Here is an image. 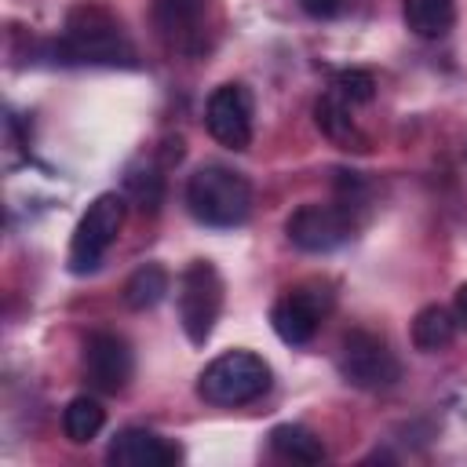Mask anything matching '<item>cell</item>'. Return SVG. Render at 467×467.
Here are the masks:
<instances>
[{"instance_id":"1","label":"cell","mask_w":467,"mask_h":467,"mask_svg":"<svg viewBox=\"0 0 467 467\" xmlns=\"http://www.w3.org/2000/svg\"><path fill=\"white\" fill-rule=\"evenodd\" d=\"M58 55L66 62H88V66H135V47L120 26V18L95 4L84 0L69 7L62 36L55 40Z\"/></svg>"},{"instance_id":"2","label":"cell","mask_w":467,"mask_h":467,"mask_svg":"<svg viewBox=\"0 0 467 467\" xmlns=\"http://www.w3.org/2000/svg\"><path fill=\"white\" fill-rule=\"evenodd\" d=\"M186 208L201 226L234 230L252 212V182L226 164H201L186 179Z\"/></svg>"},{"instance_id":"3","label":"cell","mask_w":467,"mask_h":467,"mask_svg":"<svg viewBox=\"0 0 467 467\" xmlns=\"http://www.w3.org/2000/svg\"><path fill=\"white\" fill-rule=\"evenodd\" d=\"M270 365L252 350H226L197 376V398L219 409H237L270 390Z\"/></svg>"},{"instance_id":"4","label":"cell","mask_w":467,"mask_h":467,"mask_svg":"<svg viewBox=\"0 0 467 467\" xmlns=\"http://www.w3.org/2000/svg\"><path fill=\"white\" fill-rule=\"evenodd\" d=\"M150 22L164 51L182 58H201L215 44V11L212 0H153Z\"/></svg>"},{"instance_id":"5","label":"cell","mask_w":467,"mask_h":467,"mask_svg":"<svg viewBox=\"0 0 467 467\" xmlns=\"http://www.w3.org/2000/svg\"><path fill=\"white\" fill-rule=\"evenodd\" d=\"M175 310H179V325H182L186 339L193 347H204L223 314V277L208 259H193L179 274Z\"/></svg>"},{"instance_id":"6","label":"cell","mask_w":467,"mask_h":467,"mask_svg":"<svg viewBox=\"0 0 467 467\" xmlns=\"http://www.w3.org/2000/svg\"><path fill=\"white\" fill-rule=\"evenodd\" d=\"M332 303H336L332 281L306 277V281H299V285H292V288H285L277 296V303L270 306V325H274L281 343L303 347V343L314 339L321 321L332 314Z\"/></svg>"},{"instance_id":"7","label":"cell","mask_w":467,"mask_h":467,"mask_svg":"<svg viewBox=\"0 0 467 467\" xmlns=\"http://www.w3.org/2000/svg\"><path fill=\"white\" fill-rule=\"evenodd\" d=\"M120 226H124V197L120 193H99L69 237L66 266L73 274H91L102 263V255L109 252V244L120 237Z\"/></svg>"},{"instance_id":"8","label":"cell","mask_w":467,"mask_h":467,"mask_svg":"<svg viewBox=\"0 0 467 467\" xmlns=\"http://www.w3.org/2000/svg\"><path fill=\"white\" fill-rule=\"evenodd\" d=\"M336 365H339V376L361 390H383L401 379V361L390 350V343L365 328H354L343 336Z\"/></svg>"},{"instance_id":"9","label":"cell","mask_w":467,"mask_h":467,"mask_svg":"<svg viewBox=\"0 0 467 467\" xmlns=\"http://www.w3.org/2000/svg\"><path fill=\"white\" fill-rule=\"evenodd\" d=\"M354 215H350V204L347 201H310V204H299L288 223H285V234L288 241L299 248V252H310V255H325V252H336L339 244L350 241L354 234Z\"/></svg>"},{"instance_id":"10","label":"cell","mask_w":467,"mask_h":467,"mask_svg":"<svg viewBox=\"0 0 467 467\" xmlns=\"http://www.w3.org/2000/svg\"><path fill=\"white\" fill-rule=\"evenodd\" d=\"M208 135L226 150H248L252 142V95L244 84H219L204 106Z\"/></svg>"},{"instance_id":"11","label":"cell","mask_w":467,"mask_h":467,"mask_svg":"<svg viewBox=\"0 0 467 467\" xmlns=\"http://www.w3.org/2000/svg\"><path fill=\"white\" fill-rule=\"evenodd\" d=\"M135 358L124 336L117 332H91L84 339V376L102 394H120L131 379Z\"/></svg>"},{"instance_id":"12","label":"cell","mask_w":467,"mask_h":467,"mask_svg":"<svg viewBox=\"0 0 467 467\" xmlns=\"http://www.w3.org/2000/svg\"><path fill=\"white\" fill-rule=\"evenodd\" d=\"M179 456H182V449L175 441H168L164 434L146 431V427L117 431L106 449V460L113 467H171V463H179Z\"/></svg>"},{"instance_id":"13","label":"cell","mask_w":467,"mask_h":467,"mask_svg":"<svg viewBox=\"0 0 467 467\" xmlns=\"http://www.w3.org/2000/svg\"><path fill=\"white\" fill-rule=\"evenodd\" d=\"M314 120L321 128V135L339 146V150H354V153H365L368 150V135L358 128L354 113H350V102L339 95V91H325L317 102H314Z\"/></svg>"},{"instance_id":"14","label":"cell","mask_w":467,"mask_h":467,"mask_svg":"<svg viewBox=\"0 0 467 467\" xmlns=\"http://www.w3.org/2000/svg\"><path fill=\"white\" fill-rule=\"evenodd\" d=\"M456 339V314L441 303H431L423 306L416 317H412V347L423 350V354H438L445 350L449 343Z\"/></svg>"},{"instance_id":"15","label":"cell","mask_w":467,"mask_h":467,"mask_svg":"<svg viewBox=\"0 0 467 467\" xmlns=\"http://www.w3.org/2000/svg\"><path fill=\"white\" fill-rule=\"evenodd\" d=\"M405 26L423 36V40H438L449 33L452 15H456V0H405L401 4Z\"/></svg>"},{"instance_id":"16","label":"cell","mask_w":467,"mask_h":467,"mask_svg":"<svg viewBox=\"0 0 467 467\" xmlns=\"http://www.w3.org/2000/svg\"><path fill=\"white\" fill-rule=\"evenodd\" d=\"M270 449L292 463H321L325 460V445L314 431H306L303 423H277L270 431Z\"/></svg>"},{"instance_id":"17","label":"cell","mask_w":467,"mask_h":467,"mask_svg":"<svg viewBox=\"0 0 467 467\" xmlns=\"http://www.w3.org/2000/svg\"><path fill=\"white\" fill-rule=\"evenodd\" d=\"M171 288V277L161 263H142L139 270H131V277L124 281V303L131 310H153Z\"/></svg>"},{"instance_id":"18","label":"cell","mask_w":467,"mask_h":467,"mask_svg":"<svg viewBox=\"0 0 467 467\" xmlns=\"http://www.w3.org/2000/svg\"><path fill=\"white\" fill-rule=\"evenodd\" d=\"M102 423H106V409H102L95 398H88V394L73 398V401L66 405V412H62V431H66V438H69L73 445L91 441V438L102 431Z\"/></svg>"},{"instance_id":"19","label":"cell","mask_w":467,"mask_h":467,"mask_svg":"<svg viewBox=\"0 0 467 467\" xmlns=\"http://www.w3.org/2000/svg\"><path fill=\"white\" fill-rule=\"evenodd\" d=\"M164 164H157V161H146V164H135L131 171H128V193H131V201L142 208V212H157L161 208V201H164Z\"/></svg>"},{"instance_id":"20","label":"cell","mask_w":467,"mask_h":467,"mask_svg":"<svg viewBox=\"0 0 467 467\" xmlns=\"http://www.w3.org/2000/svg\"><path fill=\"white\" fill-rule=\"evenodd\" d=\"M332 91H339L350 106H358V102H372L376 80H372V73H365V69H339L336 80H332Z\"/></svg>"},{"instance_id":"21","label":"cell","mask_w":467,"mask_h":467,"mask_svg":"<svg viewBox=\"0 0 467 467\" xmlns=\"http://www.w3.org/2000/svg\"><path fill=\"white\" fill-rule=\"evenodd\" d=\"M347 0H299V7L310 15V18H336L343 11Z\"/></svg>"},{"instance_id":"22","label":"cell","mask_w":467,"mask_h":467,"mask_svg":"<svg viewBox=\"0 0 467 467\" xmlns=\"http://www.w3.org/2000/svg\"><path fill=\"white\" fill-rule=\"evenodd\" d=\"M456 321H467V281L456 288Z\"/></svg>"}]
</instances>
